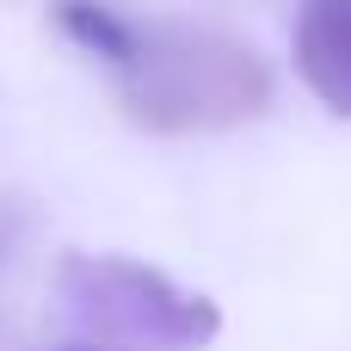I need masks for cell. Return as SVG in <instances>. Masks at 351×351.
Masks as SVG:
<instances>
[{
  "label": "cell",
  "instance_id": "4",
  "mask_svg": "<svg viewBox=\"0 0 351 351\" xmlns=\"http://www.w3.org/2000/svg\"><path fill=\"white\" fill-rule=\"evenodd\" d=\"M62 351H105V346H86V339H80V346H62Z\"/></svg>",
  "mask_w": 351,
  "mask_h": 351
},
{
  "label": "cell",
  "instance_id": "3",
  "mask_svg": "<svg viewBox=\"0 0 351 351\" xmlns=\"http://www.w3.org/2000/svg\"><path fill=\"white\" fill-rule=\"evenodd\" d=\"M290 56L302 86L333 117H351V0H296Z\"/></svg>",
  "mask_w": 351,
  "mask_h": 351
},
{
  "label": "cell",
  "instance_id": "2",
  "mask_svg": "<svg viewBox=\"0 0 351 351\" xmlns=\"http://www.w3.org/2000/svg\"><path fill=\"white\" fill-rule=\"evenodd\" d=\"M56 296L86 346L105 351H210L222 333V308L204 290L130 253H68L56 265Z\"/></svg>",
  "mask_w": 351,
  "mask_h": 351
},
{
  "label": "cell",
  "instance_id": "1",
  "mask_svg": "<svg viewBox=\"0 0 351 351\" xmlns=\"http://www.w3.org/2000/svg\"><path fill=\"white\" fill-rule=\"evenodd\" d=\"M130 123L154 136H210L265 117L271 68L265 56L197 19H130L117 56L105 62Z\"/></svg>",
  "mask_w": 351,
  "mask_h": 351
}]
</instances>
